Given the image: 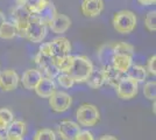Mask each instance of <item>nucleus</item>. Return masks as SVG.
Returning <instances> with one entry per match:
<instances>
[{
    "instance_id": "obj_1",
    "label": "nucleus",
    "mask_w": 156,
    "mask_h": 140,
    "mask_svg": "<svg viewBox=\"0 0 156 140\" xmlns=\"http://www.w3.org/2000/svg\"><path fill=\"white\" fill-rule=\"evenodd\" d=\"M92 70H93V64L87 56L75 55L71 67L66 74L70 75V77L75 83H85Z\"/></svg>"
},
{
    "instance_id": "obj_2",
    "label": "nucleus",
    "mask_w": 156,
    "mask_h": 140,
    "mask_svg": "<svg viewBox=\"0 0 156 140\" xmlns=\"http://www.w3.org/2000/svg\"><path fill=\"white\" fill-rule=\"evenodd\" d=\"M136 15L132 11H119L113 15V27L120 34H129L136 28Z\"/></svg>"
},
{
    "instance_id": "obj_3",
    "label": "nucleus",
    "mask_w": 156,
    "mask_h": 140,
    "mask_svg": "<svg viewBox=\"0 0 156 140\" xmlns=\"http://www.w3.org/2000/svg\"><path fill=\"white\" fill-rule=\"evenodd\" d=\"M99 118H100L99 110L93 104H83L78 107L76 111L77 124L80 126H94L99 121Z\"/></svg>"
},
{
    "instance_id": "obj_4",
    "label": "nucleus",
    "mask_w": 156,
    "mask_h": 140,
    "mask_svg": "<svg viewBox=\"0 0 156 140\" xmlns=\"http://www.w3.org/2000/svg\"><path fill=\"white\" fill-rule=\"evenodd\" d=\"M30 16H32L30 12L23 5H16L11 11V18H12V22L16 28V35H19L21 38L26 36Z\"/></svg>"
},
{
    "instance_id": "obj_5",
    "label": "nucleus",
    "mask_w": 156,
    "mask_h": 140,
    "mask_svg": "<svg viewBox=\"0 0 156 140\" xmlns=\"http://www.w3.org/2000/svg\"><path fill=\"white\" fill-rule=\"evenodd\" d=\"M47 36V25H44L36 15H32L26 32L27 40L33 43H41Z\"/></svg>"
},
{
    "instance_id": "obj_6",
    "label": "nucleus",
    "mask_w": 156,
    "mask_h": 140,
    "mask_svg": "<svg viewBox=\"0 0 156 140\" xmlns=\"http://www.w3.org/2000/svg\"><path fill=\"white\" fill-rule=\"evenodd\" d=\"M115 92L121 99H132L139 92V83L129 76H121L115 85Z\"/></svg>"
},
{
    "instance_id": "obj_7",
    "label": "nucleus",
    "mask_w": 156,
    "mask_h": 140,
    "mask_svg": "<svg viewBox=\"0 0 156 140\" xmlns=\"http://www.w3.org/2000/svg\"><path fill=\"white\" fill-rule=\"evenodd\" d=\"M49 99V106L55 112H65L68 111L72 105V98L69 93L64 91H55Z\"/></svg>"
},
{
    "instance_id": "obj_8",
    "label": "nucleus",
    "mask_w": 156,
    "mask_h": 140,
    "mask_svg": "<svg viewBox=\"0 0 156 140\" xmlns=\"http://www.w3.org/2000/svg\"><path fill=\"white\" fill-rule=\"evenodd\" d=\"M49 46L51 49V56L52 59L57 57H63L66 55H70L71 53V42L68 40L66 38H55L49 42Z\"/></svg>"
},
{
    "instance_id": "obj_9",
    "label": "nucleus",
    "mask_w": 156,
    "mask_h": 140,
    "mask_svg": "<svg viewBox=\"0 0 156 140\" xmlns=\"http://www.w3.org/2000/svg\"><path fill=\"white\" fill-rule=\"evenodd\" d=\"M80 126L71 120H62L57 125V134L62 140H75Z\"/></svg>"
},
{
    "instance_id": "obj_10",
    "label": "nucleus",
    "mask_w": 156,
    "mask_h": 140,
    "mask_svg": "<svg viewBox=\"0 0 156 140\" xmlns=\"http://www.w3.org/2000/svg\"><path fill=\"white\" fill-rule=\"evenodd\" d=\"M19 75L12 69L0 71V89L2 91H13L19 85Z\"/></svg>"
},
{
    "instance_id": "obj_11",
    "label": "nucleus",
    "mask_w": 156,
    "mask_h": 140,
    "mask_svg": "<svg viewBox=\"0 0 156 140\" xmlns=\"http://www.w3.org/2000/svg\"><path fill=\"white\" fill-rule=\"evenodd\" d=\"M132 64H133V56H130V55L121 53H113L112 55L111 66L121 75L127 74Z\"/></svg>"
},
{
    "instance_id": "obj_12",
    "label": "nucleus",
    "mask_w": 156,
    "mask_h": 140,
    "mask_svg": "<svg viewBox=\"0 0 156 140\" xmlns=\"http://www.w3.org/2000/svg\"><path fill=\"white\" fill-rule=\"evenodd\" d=\"M80 11L86 18H96L104 11V0H83Z\"/></svg>"
},
{
    "instance_id": "obj_13",
    "label": "nucleus",
    "mask_w": 156,
    "mask_h": 140,
    "mask_svg": "<svg viewBox=\"0 0 156 140\" xmlns=\"http://www.w3.org/2000/svg\"><path fill=\"white\" fill-rule=\"evenodd\" d=\"M42 77H43V75L41 73V70H39V69H28L23 73L22 77H21L22 87L27 90H34Z\"/></svg>"
},
{
    "instance_id": "obj_14",
    "label": "nucleus",
    "mask_w": 156,
    "mask_h": 140,
    "mask_svg": "<svg viewBox=\"0 0 156 140\" xmlns=\"http://www.w3.org/2000/svg\"><path fill=\"white\" fill-rule=\"evenodd\" d=\"M71 26V20L65 14L57 13L54 20L49 23V28L51 29L52 33L55 34H64Z\"/></svg>"
},
{
    "instance_id": "obj_15",
    "label": "nucleus",
    "mask_w": 156,
    "mask_h": 140,
    "mask_svg": "<svg viewBox=\"0 0 156 140\" xmlns=\"http://www.w3.org/2000/svg\"><path fill=\"white\" fill-rule=\"evenodd\" d=\"M34 90L41 98H49L56 91V84L54 80H50L48 77H42Z\"/></svg>"
},
{
    "instance_id": "obj_16",
    "label": "nucleus",
    "mask_w": 156,
    "mask_h": 140,
    "mask_svg": "<svg viewBox=\"0 0 156 140\" xmlns=\"http://www.w3.org/2000/svg\"><path fill=\"white\" fill-rule=\"evenodd\" d=\"M26 133V124L22 120H13L7 126L6 140H21Z\"/></svg>"
},
{
    "instance_id": "obj_17",
    "label": "nucleus",
    "mask_w": 156,
    "mask_h": 140,
    "mask_svg": "<svg viewBox=\"0 0 156 140\" xmlns=\"http://www.w3.org/2000/svg\"><path fill=\"white\" fill-rule=\"evenodd\" d=\"M57 14V9L54 5V2L50 1V0H47L46 4L43 5V7L40 9V12L37 14H35L40 20L42 21L44 25L49 26V23L54 20V18L56 16Z\"/></svg>"
},
{
    "instance_id": "obj_18",
    "label": "nucleus",
    "mask_w": 156,
    "mask_h": 140,
    "mask_svg": "<svg viewBox=\"0 0 156 140\" xmlns=\"http://www.w3.org/2000/svg\"><path fill=\"white\" fill-rule=\"evenodd\" d=\"M91 89H99L105 84V76L103 69H94L91 71L90 76L85 82Z\"/></svg>"
},
{
    "instance_id": "obj_19",
    "label": "nucleus",
    "mask_w": 156,
    "mask_h": 140,
    "mask_svg": "<svg viewBox=\"0 0 156 140\" xmlns=\"http://www.w3.org/2000/svg\"><path fill=\"white\" fill-rule=\"evenodd\" d=\"M103 70H104V76H105V84H108L111 87L115 88V85L118 84V82L121 78L122 75L119 73V71H117L111 64L104 66Z\"/></svg>"
},
{
    "instance_id": "obj_20",
    "label": "nucleus",
    "mask_w": 156,
    "mask_h": 140,
    "mask_svg": "<svg viewBox=\"0 0 156 140\" xmlns=\"http://www.w3.org/2000/svg\"><path fill=\"white\" fill-rule=\"evenodd\" d=\"M127 76L132 77L133 80H135L137 83L140 82H144L146 77H147V70L146 68L142 66H139V64H132L129 68V70L126 74Z\"/></svg>"
},
{
    "instance_id": "obj_21",
    "label": "nucleus",
    "mask_w": 156,
    "mask_h": 140,
    "mask_svg": "<svg viewBox=\"0 0 156 140\" xmlns=\"http://www.w3.org/2000/svg\"><path fill=\"white\" fill-rule=\"evenodd\" d=\"M16 36V28L12 21H5L0 27V39L12 40Z\"/></svg>"
},
{
    "instance_id": "obj_22",
    "label": "nucleus",
    "mask_w": 156,
    "mask_h": 140,
    "mask_svg": "<svg viewBox=\"0 0 156 140\" xmlns=\"http://www.w3.org/2000/svg\"><path fill=\"white\" fill-rule=\"evenodd\" d=\"M72 60H73L72 55H66V56H63V57L52 59V61H54L56 68L58 69L59 73H68L70 67H71Z\"/></svg>"
},
{
    "instance_id": "obj_23",
    "label": "nucleus",
    "mask_w": 156,
    "mask_h": 140,
    "mask_svg": "<svg viewBox=\"0 0 156 140\" xmlns=\"http://www.w3.org/2000/svg\"><path fill=\"white\" fill-rule=\"evenodd\" d=\"M47 0H25L23 6L30 12L32 15H35L40 12V9L43 7Z\"/></svg>"
},
{
    "instance_id": "obj_24",
    "label": "nucleus",
    "mask_w": 156,
    "mask_h": 140,
    "mask_svg": "<svg viewBox=\"0 0 156 140\" xmlns=\"http://www.w3.org/2000/svg\"><path fill=\"white\" fill-rule=\"evenodd\" d=\"M134 47L127 43V42H119V43H115L113 45V53H121V54H127V55H130L133 56L134 55Z\"/></svg>"
},
{
    "instance_id": "obj_25",
    "label": "nucleus",
    "mask_w": 156,
    "mask_h": 140,
    "mask_svg": "<svg viewBox=\"0 0 156 140\" xmlns=\"http://www.w3.org/2000/svg\"><path fill=\"white\" fill-rule=\"evenodd\" d=\"M143 95L147 99L155 100L156 98V82L155 81H149L144 84L143 87Z\"/></svg>"
},
{
    "instance_id": "obj_26",
    "label": "nucleus",
    "mask_w": 156,
    "mask_h": 140,
    "mask_svg": "<svg viewBox=\"0 0 156 140\" xmlns=\"http://www.w3.org/2000/svg\"><path fill=\"white\" fill-rule=\"evenodd\" d=\"M34 140H56V134L50 128H41L35 133Z\"/></svg>"
},
{
    "instance_id": "obj_27",
    "label": "nucleus",
    "mask_w": 156,
    "mask_h": 140,
    "mask_svg": "<svg viewBox=\"0 0 156 140\" xmlns=\"http://www.w3.org/2000/svg\"><path fill=\"white\" fill-rule=\"evenodd\" d=\"M144 26L146 28L151 32V33H155L156 31V12L155 11H149L147 15H146V19H144Z\"/></svg>"
},
{
    "instance_id": "obj_28",
    "label": "nucleus",
    "mask_w": 156,
    "mask_h": 140,
    "mask_svg": "<svg viewBox=\"0 0 156 140\" xmlns=\"http://www.w3.org/2000/svg\"><path fill=\"white\" fill-rule=\"evenodd\" d=\"M56 80H57L59 85L62 88H64V89H70V88H72L73 84H75L73 80L70 77V75L66 73H61L58 76L56 77Z\"/></svg>"
},
{
    "instance_id": "obj_29",
    "label": "nucleus",
    "mask_w": 156,
    "mask_h": 140,
    "mask_svg": "<svg viewBox=\"0 0 156 140\" xmlns=\"http://www.w3.org/2000/svg\"><path fill=\"white\" fill-rule=\"evenodd\" d=\"M13 120H14V114L9 109H6V107L0 109V121L2 124L9 125Z\"/></svg>"
},
{
    "instance_id": "obj_30",
    "label": "nucleus",
    "mask_w": 156,
    "mask_h": 140,
    "mask_svg": "<svg viewBox=\"0 0 156 140\" xmlns=\"http://www.w3.org/2000/svg\"><path fill=\"white\" fill-rule=\"evenodd\" d=\"M146 70H147L150 75H153V76L156 75V55H153V56L149 57V60L147 62V68H146Z\"/></svg>"
},
{
    "instance_id": "obj_31",
    "label": "nucleus",
    "mask_w": 156,
    "mask_h": 140,
    "mask_svg": "<svg viewBox=\"0 0 156 140\" xmlns=\"http://www.w3.org/2000/svg\"><path fill=\"white\" fill-rule=\"evenodd\" d=\"M75 140H94V137H93L92 132H90L89 130H83V131L80 130L76 135Z\"/></svg>"
},
{
    "instance_id": "obj_32",
    "label": "nucleus",
    "mask_w": 156,
    "mask_h": 140,
    "mask_svg": "<svg viewBox=\"0 0 156 140\" xmlns=\"http://www.w3.org/2000/svg\"><path fill=\"white\" fill-rule=\"evenodd\" d=\"M39 53L43 54L46 56H49V57H52L51 56V49H50V46H49V42H46V43H42L39 48Z\"/></svg>"
},
{
    "instance_id": "obj_33",
    "label": "nucleus",
    "mask_w": 156,
    "mask_h": 140,
    "mask_svg": "<svg viewBox=\"0 0 156 140\" xmlns=\"http://www.w3.org/2000/svg\"><path fill=\"white\" fill-rule=\"evenodd\" d=\"M7 126L8 125H5L0 121V140H6L7 137Z\"/></svg>"
},
{
    "instance_id": "obj_34",
    "label": "nucleus",
    "mask_w": 156,
    "mask_h": 140,
    "mask_svg": "<svg viewBox=\"0 0 156 140\" xmlns=\"http://www.w3.org/2000/svg\"><path fill=\"white\" fill-rule=\"evenodd\" d=\"M137 1L142 6H150V5H154L156 2V0H137Z\"/></svg>"
},
{
    "instance_id": "obj_35",
    "label": "nucleus",
    "mask_w": 156,
    "mask_h": 140,
    "mask_svg": "<svg viewBox=\"0 0 156 140\" xmlns=\"http://www.w3.org/2000/svg\"><path fill=\"white\" fill-rule=\"evenodd\" d=\"M98 140H118L114 135H110V134H106V135H103V137H100Z\"/></svg>"
},
{
    "instance_id": "obj_36",
    "label": "nucleus",
    "mask_w": 156,
    "mask_h": 140,
    "mask_svg": "<svg viewBox=\"0 0 156 140\" xmlns=\"http://www.w3.org/2000/svg\"><path fill=\"white\" fill-rule=\"evenodd\" d=\"M6 21V15L2 11H0V27L2 26V23Z\"/></svg>"
},
{
    "instance_id": "obj_37",
    "label": "nucleus",
    "mask_w": 156,
    "mask_h": 140,
    "mask_svg": "<svg viewBox=\"0 0 156 140\" xmlns=\"http://www.w3.org/2000/svg\"><path fill=\"white\" fill-rule=\"evenodd\" d=\"M16 2H18V5H23L25 0H16Z\"/></svg>"
},
{
    "instance_id": "obj_38",
    "label": "nucleus",
    "mask_w": 156,
    "mask_h": 140,
    "mask_svg": "<svg viewBox=\"0 0 156 140\" xmlns=\"http://www.w3.org/2000/svg\"><path fill=\"white\" fill-rule=\"evenodd\" d=\"M21 140H23V139H21Z\"/></svg>"
}]
</instances>
